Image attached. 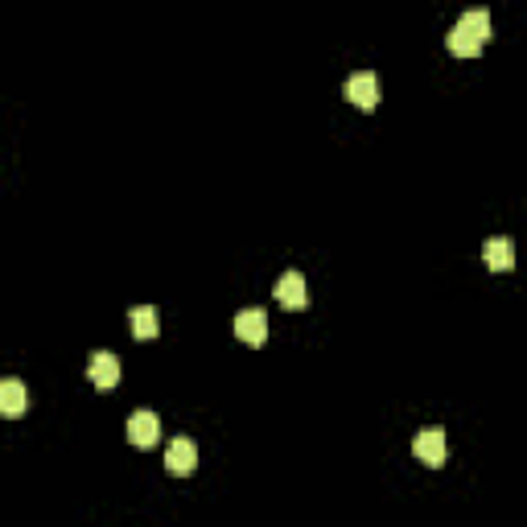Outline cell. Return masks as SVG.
I'll list each match as a JSON object with an SVG mask.
<instances>
[{"label":"cell","mask_w":527,"mask_h":527,"mask_svg":"<svg viewBox=\"0 0 527 527\" xmlns=\"http://www.w3.org/2000/svg\"><path fill=\"white\" fill-rule=\"evenodd\" d=\"M412 453H416V462H424L429 470L445 465V429H437V424L420 429L416 441H412Z\"/></svg>","instance_id":"6da1fadb"},{"label":"cell","mask_w":527,"mask_h":527,"mask_svg":"<svg viewBox=\"0 0 527 527\" xmlns=\"http://www.w3.org/2000/svg\"><path fill=\"white\" fill-rule=\"evenodd\" d=\"M128 441L136 445V449H152V445L161 441V420H157V412L140 408L128 416Z\"/></svg>","instance_id":"7a4b0ae2"},{"label":"cell","mask_w":527,"mask_h":527,"mask_svg":"<svg viewBox=\"0 0 527 527\" xmlns=\"http://www.w3.org/2000/svg\"><path fill=\"white\" fill-rule=\"evenodd\" d=\"M346 99L363 111H375L379 108V78L371 70H358V75L346 78Z\"/></svg>","instance_id":"3957f363"},{"label":"cell","mask_w":527,"mask_h":527,"mask_svg":"<svg viewBox=\"0 0 527 527\" xmlns=\"http://www.w3.org/2000/svg\"><path fill=\"white\" fill-rule=\"evenodd\" d=\"M86 379L95 383L99 391H108L119 383V358L111 350H95V355L86 358Z\"/></svg>","instance_id":"277c9868"},{"label":"cell","mask_w":527,"mask_h":527,"mask_svg":"<svg viewBox=\"0 0 527 527\" xmlns=\"http://www.w3.org/2000/svg\"><path fill=\"white\" fill-rule=\"evenodd\" d=\"M165 470L169 473H194L198 470V445L190 437H173L165 449Z\"/></svg>","instance_id":"5b68a950"},{"label":"cell","mask_w":527,"mask_h":527,"mask_svg":"<svg viewBox=\"0 0 527 527\" xmlns=\"http://www.w3.org/2000/svg\"><path fill=\"white\" fill-rule=\"evenodd\" d=\"M235 333L248 346H264V342H268V313H264V309H243L235 317Z\"/></svg>","instance_id":"8992f818"},{"label":"cell","mask_w":527,"mask_h":527,"mask_svg":"<svg viewBox=\"0 0 527 527\" xmlns=\"http://www.w3.org/2000/svg\"><path fill=\"white\" fill-rule=\"evenodd\" d=\"M276 301L284 305V309H305V305H309V292H305L301 272H284V276L276 280Z\"/></svg>","instance_id":"52a82bcc"},{"label":"cell","mask_w":527,"mask_h":527,"mask_svg":"<svg viewBox=\"0 0 527 527\" xmlns=\"http://www.w3.org/2000/svg\"><path fill=\"white\" fill-rule=\"evenodd\" d=\"M482 259L490 272H511L515 268V243H511V239H486Z\"/></svg>","instance_id":"ba28073f"},{"label":"cell","mask_w":527,"mask_h":527,"mask_svg":"<svg viewBox=\"0 0 527 527\" xmlns=\"http://www.w3.org/2000/svg\"><path fill=\"white\" fill-rule=\"evenodd\" d=\"M25 408H29L25 383L21 379H4V383H0V412H4V416H21Z\"/></svg>","instance_id":"9c48e42d"},{"label":"cell","mask_w":527,"mask_h":527,"mask_svg":"<svg viewBox=\"0 0 527 527\" xmlns=\"http://www.w3.org/2000/svg\"><path fill=\"white\" fill-rule=\"evenodd\" d=\"M453 25H462V29L470 33V37H478L482 45L490 42V33H495V21H490V12H486V9H465Z\"/></svg>","instance_id":"30bf717a"},{"label":"cell","mask_w":527,"mask_h":527,"mask_svg":"<svg viewBox=\"0 0 527 527\" xmlns=\"http://www.w3.org/2000/svg\"><path fill=\"white\" fill-rule=\"evenodd\" d=\"M128 325H132V338L152 342V338H157V309H152V305H136V309H128Z\"/></svg>","instance_id":"8fae6325"},{"label":"cell","mask_w":527,"mask_h":527,"mask_svg":"<svg viewBox=\"0 0 527 527\" xmlns=\"http://www.w3.org/2000/svg\"><path fill=\"white\" fill-rule=\"evenodd\" d=\"M445 45H449L453 58H478V54H482V42H478V37H470L462 25H453V29L445 33Z\"/></svg>","instance_id":"7c38bea8"}]
</instances>
